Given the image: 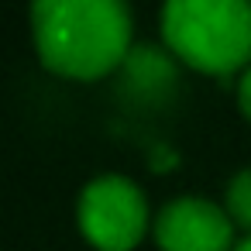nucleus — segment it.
I'll return each mask as SVG.
<instances>
[{"label": "nucleus", "mask_w": 251, "mask_h": 251, "mask_svg": "<svg viewBox=\"0 0 251 251\" xmlns=\"http://www.w3.org/2000/svg\"><path fill=\"white\" fill-rule=\"evenodd\" d=\"M31 21L45 66L66 76H100L131 45V11L124 0H38Z\"/></svg>", "instance_id": "obj_1"}, {"label": "nucleus", "mask_w": 251, "mask_h": 251, "mask_svg": "<svg viewBox=\"0 0 251 251\" xmlns=\"http://www.w3.org/2000/svg\"><path fill=\"white\" fill-rule=\"evenodd\" d=\"M162 35L186 62L227 73L251 59V0H169Z\"/></svg>", "instance_id": "obj_2"}, {"label": "nucleus", "mask_w": 251, "mask_h": 251, "mask_svg": "<svg viewBox=\"0 0 251 251\" xmlns=\"http://www.w3.org/2000/svg\"><path fill=\"white\" fill-rule=\"evenodd\" d=\"M148 224V203L134 179L107 172L79 193V227L103 251H127Z\"/></svg>", "instance_id": "obj_3"}, {"label": "nucleus", "mask_w": 251, "mask_h": 251, "mask_svg": "<svg viewBox=\"0 0 251 251\" xmlns=\"http://www.w3.org/2000/svg\"><path fill=\"white\" fill-rule=\"evenodd\" d=\"M155 237L165 251H227L234 220L213 200L176 196L155 217Z\"/></svg>", "instance_id": "obj_4"}, {"label": "nucleus", "mask_w": 251, "mask_h": 251, "mask_svg": "<svg viewBox=\"0 0 251 251\" xmlns=\"http://www.w3.org/2000/svg\"><path fill=\"white\" fill-rule=\"evenodd\" d=\"M227 213L230 220L251 227V169L234 172V179L227 182Z\"/></svg>", "instance_id": "obj_5"}, {"label": "nucleus", "mask_w": 251, "mask_h": 251, "mask_svg": "<svg viewBox=\"0 0 251 251\" xmlns=\"http://www.w3.org/2000/svg\"><path fill=\"white\" fill-rule=\"evenodd\" d=\"M237 100H241V107H244V114L251 117V66L241 73V79H237Z\"/></svg>", "instance_id": "obj_6"}, {"label": "nucleus", "mask_w": 251, "mask_h": 251, "mask_svg": "<svg viewBox=\"0 0 251 251\" xmlns=\"http://www.w3.org/2000/svg\"><path fill=\"white\" fill-rule=\"evenodd\" d=\"M234 251H251V234H248V237H244V241H241V244H237Z\"/></svg>", "instance_id": "obj_7"}]
</instances>
